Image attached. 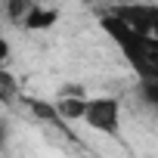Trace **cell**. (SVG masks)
Instances as JSON below:
<instances>
[{"mask_svg": "<svg viewBox=\"0 0 158 158\" xmlns=\"http://www.w3.org/2000/svg\"><path fill=\"white\" fill-rule=\"evenodd\" d=\"M102 28L118 44V50L124 53V59L130 62V68L139 74V84L158 81V40L155 37H146V34L130 31L115 16H102Z\"/></svg>", "mask_w": 158, "mask_h": 158, "instance_id": "1", "label": "cell"}, {"mask_svg": "<svg viewBox=\"0 0 158 158\" xmlns=\"http://www.w3.org/2000/svg\"><path fill=\"white\" fill-rule=\"evenodd\" d=\"M90 130L106 133V136H118L121 133V106L115 96H87L84 102V118H81Z\"/></svg>", "mask_w": 158, "mask_h": 158, "instance_id": "2", "label": "cell"}, {"mask_svg": "<svg viewBox=\"0 0 158 158\" xmlns=\"http://www.w3.org/2000/svg\"><path fill=\"white\" fill-rule=\"evenodd\" d=\"M109 16H115V19H118L121 25H127L130 31L158 40V6H149V3H121V6H115Z\"/></svg>", "mask_w": 158, "mask_h": 158, "instance_id": "3", "label": "cell"}, {"mask_svg": "<svg viewBox=\"0 0 158 158\" xmlns=\"http://www.w3.org/2000/svg\"><path fill=\"white\" fill-rule=\"evenodd\" d=\"M56 22H59V10H56V6H34V10L25 16L22 28H28V31H44V28H53Z\"/></svg>", "mask_w": 158, "mask_h": 158, "instance_id": "4", "label": "cell"}, {"mask_svg": "<svg viewBox=\"0 0 158 158\" xmlns=\"http://www.w3.org/2000/svg\"><path fill=\"white\" fill-rule=\"evenodd\" d=\"M84 102H87V96H59V99L53 102L56 118H68V121L84 118Z\"/></svg>", "mask_w": 158, "mask_h": 158, "instance_id": "5", "label": "cell"}, {"mask_svg": "<svg viewBox=\"0 0 158 158\" xmlns=\"http://www.w3.org/2000/svg\"><path fill=\"white\" fill-rule=\"evenodd\" d=\"M34 6H37L34 0H3V10H6L10 22H16V25H22V22H25V16H28Z\"/></svg>", "mask_w": 158, "mask_h": 158, "instance_id": "6", "label": "cell"}, {"mask_svg": "<svg viewBox=\"0 0 158 158\" xmlns=\"http://www.w3.org/2000/svg\"><path fill=\"white\" fill-rule=\"evenodd\" d=\"M13 93H16V81L6 71H0V102H13Z\"/></svg>", "mask_w": 158, "mask_h": 158, "instance_id": "7", "label": "cell"}, {"mask_svg": "<svg viewBox=\"0 0 158 158\" xmlns=\"http://www.w3.org/2000/svg\"><path fill=\"white\" fill-rule=\"evenodd\" d=\"M139 93H143V99H146L152 109H158V81H146V84H139Z\"/></svg>", "mask_w": 158, "mask_h": 158, "instance_id": "8", "label": "cell"}, {"mask_svg": "<svg viewBox=\"0 0 158 158\" xmlns=\"http://www.w3.org/2000/svg\"><path fill=\"white\" fill-rule=\"evenodd\" d=\"M31 109H34L40 118H56V109H53V106H47V102H31Z\"/></svg>", "mask_w": 158, "mask_h": 158, "instance_id": "9", "label": "cell"}, {"mask_svg": "<svg viewBox=\"0 0 158 158\" xmlns=\"http://www.w3.org/2000/svg\"><path fill=\"white\" fill-rule=\"evenodd\" d=\"M6 143H10V124H6V118H0V152L6 149Z\"/></svg>", "mask_w": 158, "mask_h": 158, "instance_id": "10", "label": "cell"}, {"mask_svg": "<svg viewBox=\"0 0 158 158\" xmlns=\"http://www.w3.org/2000/svg\"><path fill=\"white\" fill-rule=\"evenodd\" d=\"M6 56H10V47H6V40H0V62H3Z\"/></svg>", "mask_w": 158, "mask_h": 158, "instance_id": "11", "label": "cell"}]
</instances>
